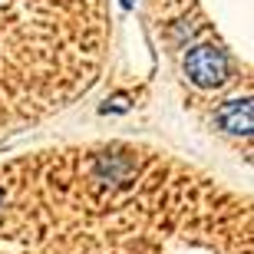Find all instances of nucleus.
Masks as SVG:
<instances>
[{
	"label": "nucleus",
	"mask_w": 254,
	"mask_h": 254,
	"mask_svg": "<svg viewBox=\"0 0 254 254\" xmlns=\"http://www.w3.org/2000/svg\"><path fill=\"white\" fill-rule=\"evenodd\" d=\"M218 126L235 135H248L251 132V103L248 99H231L218 109Z\"/></svg>",
	"instance_id": "2"
},
{
	"label": "nucleus",
	"mask_w": 254,
	"mask_h": 254,
	"mask_svg": "<svg viewBox=\"0 0 254 254\" xmlns=\"http://www.w3.org/2000/svg\"><path fill=\"white\" fill-rule=\"evenodd\" d=\"M185 73H189V79L195 86H201V89H215V86H221L228 79V57L225 50L218 47H195L185 57Z\"/></svg>",
	"instance_id": "1"
},
{
	"label": "nucleus",
	"mask_w": 254,
	"mask_h": 254,
	"mask_svg": "<svg viewBox=\"0 0 254 254\" xmlns=\"http://www.w3.org/2000/svg\"><path fill=\"white\" fill-rule=\"evenodd\" d=\"M123 3H126V7H129V3H132V0H123Z\"/></svg>",
	"instance_id": "3"
}]
</instances>
